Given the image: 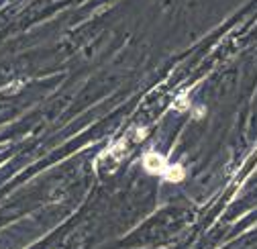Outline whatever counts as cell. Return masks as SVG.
<instances>
[{"label":"cell","instance_id":"obj_1","mask_svg":"<svg viewBox=\"0 0 257 249\" xmlns=\"http://www.w3.org/2000/svg\"><path fill=\"white\" fill-rule=\"evenodd\" d=\"M143 168L149 172V174H155V176H162L164 180L168 182H182L186 178V170L178 164H170L162 153L157 151H149L143 155Z\"/></svg>","mask_w":257,"mask_h":249}]
</instances>
